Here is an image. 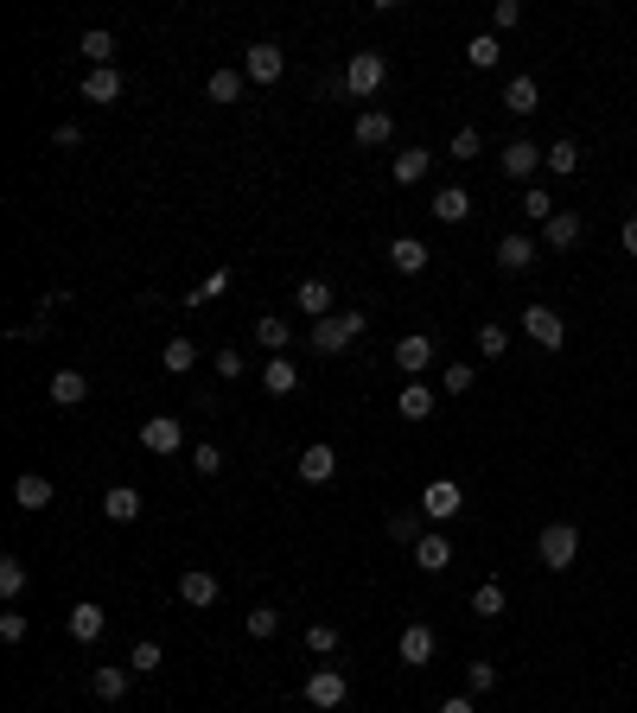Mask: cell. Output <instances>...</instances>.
Returning a JSON list of instances; mask_svg holds the SVG:
<instances>
[{
    "label": "cell",
    "instance_id": "5b68a950",
    "mask_svg": "<svg viewBox=\"0 0 637 713\" xmlns=\"http://www.w3.org/2000/svg\"><path fill=\"white\" fill-rule=\"evenodd\" d=\"M523 332L536 338L542 351H561V344H567V325H561L555 306H523Z\"/></svg>",
    "mask_w": 637,
    "mask_h": 713
},
{
    "label": "cell",
    "instance_id": "603a6c76",
    "mask_svg": "<svg viewBox=\"0 0 637 713\" xmlns=\"http://www.w3.org/2000/svg\"><path fill=\"white\" fill-rule=\"evenodd\" d=\"M64 624H71V637H77V643H96V637H102V624H109V612L83 599V605H71V618H64Z\"/></svg>",
    "mask_w": 637,
    "mask_h": 713
},
{
    "label": "cell",
    "instance_id": "3957f363",
    "mask_svg": "<svg viewBox=\"0 0 637 713\" xmlns=\"http://www.w3.org/2000/svg\"><path fill=\"white\" fill-rule=\"evenodd\" d=\"M364 312H332V319H319L313 325V351H325V357H338L344 351V344H357V338H364Z\"/></svg>",
    "mask_w": 637,
    "mask_h": 713
},
{
    "label": "cell",
    "instance_id": "9a60e30c",
    "mask_svg": "<svg viewBox=\"0 0 637 713\" xmlns=\"http://www.w3.org/2000/svg\"><path fill=\"white\" fill-rule=\"evenodd\" d=\"M128 663H102V669H90V694H96V701H122V694H128Z\"/></svg>",
    "mask_w": 637,
    "mask_h": 713
},
{
    "label": "cell",
    "instance_id": "11a10c76",
    "mask_svg": "<svg viewBox=\"0 0 637 713\" xmlns=\"http://www.w3.org/2000/svg\"><path fill=\"white\" fill-rule=\"evenodd\" d=\"M440 713H478V707H472V694H453V701H440Z\"/></svg>",
    "mask_w": 637,
    "mask_h": 713
},
{
    "label": "cell",
    "instance_id": "f5cc1de1",
    "mask_svg": "<svg viewBox=\"0 0 637 713\" xmlns=\"http://www.w3.org/2000/svg\"><path fill=\"white\" fill-rule=\"evenodd\" d=\"M217 376H223V382L243 376V351H217Z\"/></svg>",
    "mask_w": 637,
    "mask_h": 713
},
{
    "label": "cell",
    "instance_id": "bcb514c9",
    "mask_svg": "<svg viewBox=\"0 0 637 713\" xmlns=\"http://www.w3.org/2000/svg\"><path fill=\"white\" fill-rule=\"evenodd\" d=\"M217 293H230V268H217L204 287H192V293H185V306H204V300H217Z\"/></svg>",
    "mask_w": 637,
    "mask_h": 713
},
{
    "label": "cell",
    "instance_id": "6da1fadb",
    "mask_svg": "<svg viewBox=\"0 0 637 713\" xmlns=\"http://www.w3.org/2000/svg\"><path fill=\"white\" fill-rule=\"evenodd\" d=\"M536 554H542L548 573H567V567L580 561V529H574V523H548V529L536 535Z\"/></svg>",
    "mask_w": 637,
    "mask_h": 713
},
{
    "label": "cell",
    "instance_id": "277c9868",
    "mask_svg": "<svg viewBox=\"0 0 637 713\" xmlns=\"http://www.w3.org/2000/svg\"><path fill=\"white\" fill-rule=\"evenodd\" d=\"M459 510H466V491H459L453 478H434V484L421 491V516H427V523H453Z\"/></svg>",
    "mask_w": 637,
    "mask_h": 713
},
{
    "label": "cell",
    "instance_id": "d6986e66",
    "mask_svg": "<svg viewBox=\"0 0 637 713\" xmlns=\"http://www.w3.org/2000/svg\"><path fill=\"white\" fill-rule=\"evenodd\" d=\"M262 389H268V395H294V389H300V363H294V357H268V363H262Z\"/></svg>",
    "mask_w": 637,
    "mask_h": 713
},
{
    "label": "cell",
    "instance_id": "f1b7e54d",
    "mask_svg": "<svg viewBox=\"0 0 637 713\" xmlns=\"http://www.w3.org/2000/svg\"><path fill=\"white\" fill-rule=\"evenodd\" d=\"M13 503H20V510H45V503H51V478L26 472L20 484H13Z\"/></svg>",
    "mask_w": 637,
    "mask_h": 713
},
{
    "label": "cell",
    "instance_id": "ac0fdd59",
    "mask_svg": "<svg viewBox=\"0 0 637 713\" xmlns=\"http://www.w3.org/2000/svg\"><path fill=\"white\" fill-rule=\"evenodd\" d=\"M389 268H395V274H421V268H427V242H421V236H395V242H389Z\"/></svg>",
    "mask_w": 637,
    "mask_h": 713
},
{
    "label": "cell",
    "instance_id": "ab89813d",
    "mask_svg": "<svg viewBox=\"0 0 637 713\" xmlns=\"http://www.w3.org/2000/svg\"><path fill=\"white\" fill-rule=\"evenodd\" d=\"M243 631L249 637H274V631H281V612H274V605H255V612L243 618Z\"/></svg>",
    "mask_w": 637,
    "mask_h": 713
},
{
    "label": "cell",
    "instance_id": "d590c367",
    "mask_svg": "<svg viewBox=\"0 0 637 713\" xmlns=\"http://www.w3.org/2000/svg\"><path fill=\"white\" fill-rule=\"evenodd\" d=\"M466 64H472V71H491V64H497V32H478V39L466 45Z\"/></svg>",
    "mask_w": 637,
    "mask_h": 713
},
{
    "label": "cell",
    "instance_id": "cb8c5ba5",
    "mask_svg": "<svg viewBox=\"0 0 637 713\" xmlns=\"http://www.w3.org/2000/svg\"><path fill=\"white\" fill-rule=\"evenodd\" d=\"M504 109H510V115H536V109H542L536 77H510V83H504Z\"/></svg>",
    "mask_w": 637,
    "mask_h": 713
},
{
    "label": "cell",
    "instance_id": "44dd1931",
    "mask_svg": "<svg viewBox=\"0 0 637 713\" xmlns=\"http://www.w3.org/2000/svg\"><path fill=\"white\" fill-rule=\"evenodd\" d=\"M102 516H109V523H141V491H134V484H115V491L102 497Z\"/></svg>",
    "mask_w": 637,
    "mask_h": 713
},
{
    "label": "cell",
    "instance_id": "d4e9b609",
    "mask_svg": "<svg viewBox=\"0 0 637 713\" xmlns=\"http://www.w3.org/2000/svg\"><path fill=\"white\" fill-rule=\"evenodd\" d=\"M395 141V121L383 109H364L357 115V147H389Z\"/></svg>",
    "mask_w": 637,
    "mask_h": 713
},
{
    "label": "cell",
    "instance_id": "816d5d0a",
    "mask_svg": "<svg viewBox=\"0 0 637 713\" xmlns=\"http://www.w3.org/2000/svg\"><path fill=\"white\" fill-rule=\"evenodd\" d=\"M32 631V624H26V612H0V637H7V643H20Z\"/></svg>",
    "mask_w": 637,
    "mask_h": 713
},
{
    "label": "cell",
    "instance_id": "ba28073f",
    "mask_svg": "<svg viewBox=\"0 0 637 713\" xmlns=\"http://www.w3.org/2000/svg\"><path fill=\"white\" fill-rule=\"evenodd\" d=\"M427 211H434V223H466V217H472V191H466V185H440Z\"/></svg>",
    "mask_w": 637,
    "mask_h": 713
},
{
    "label": "cell",
    "instance_id": "9c48e42d",
    "mask_svg": "<svg viewBox=\"0 0 637 713\" xmlns=\"http://www.w3.org/2000/svg\"><path fill=\"white\" fill-rule=\"evenodd\" d=\"M179 599L192 605V612H204V605H217V573H204V567H185V573H179Z\"/></svg>",
    "mask_w": 637,
    "mask_h": 713
},
{
    "label": "cell",
    "instance_id": "7bdbcfd3",
    "mask_svg": "<svg viewBox=\"0 0 637 713\" xmlns=\"http://www.w3.org/2000/svg\"><path fill=\"white\" fill-rule=\"evenodd\" d=\"M504 351H510L504 325H478V357H504Z\"/></svg>",
    "mask_w": 637,
    "mask_h": 713
},
{
    "label": "cell",
    "instance_id": "484cf974",
    "mask_svg": "<svg viewBox=\"0 0 637 713\" xmlns=\"http://www.w3.org/2000/svg\"><path fill=\"white\" fill-rule=\"evenodd\" d=\"M395 414H402V421H427V414H434V389H427V382H408V389L395 395Z\"/></svg>",
    "mask_w": 637,
    "mask_h": 713
},
{
    "label": "cell",
    "instance_id": "d6a6232c",
    "mask_svg": "<svg viewBox=\"0 0 637 713\" xmlns=\"http://www.w3.org/2000/svg\"><path fill=\"white\" fill-rule=\"evenodd\" d=\"M160 363H166V376H185L198 363V351H192V338H172L166 351H160Z\"/></svg>",
    "mask_w": 637,
    "mask_h": 713
},
{
    "label": "cell",
    "instance_id": "30bf717a",
    "mask_svg": "<svg viewBox=\"0 0 637 713\" xmlns=\"http://www.w3.org/2000/svg\"><path fill=\"white\" fill-rule=\"evenodd\" d=\"M306 701L325 707V713L344 707V675H338V669H313V675H306Z\"/></svg>",
    "mask_w": 637,
    "mask_h": 713
},
{
    "label": "cell",
    "instance_id": "f35d334b",
    "mask_svg": "<svg viewBox=\"0 0 637 713\" xmlns=\"http://www.w3.org/2000/svg\"><path fill=\"white\" fill-rule=\"evenodd\" d=\"M255 338H262L268 351H287V338H294V332H287V319H274V312H268V319H255Z\"/></svg>",
    "mask_w": 637,
    "mask_h": 713
},
{
    "label": "cell",
    "instance_id": "1f68e13d",
    "mask_svg": "<svg viewBox=\"0 0 637 713\" xmlns=\"http://www.w3.org/2000/svg\"><path fill=\"white\" fill-rule=\"evenodd\" d=\"M389 542H395V548H415V542H421V516H415V510H395V516H389Z\"/></svg>",
    "mask_w": 637,
    "mask_h": 713
},
{
    "label": "cell",
    "instance_id": "8d00e7d4",
    "mask_svg": "<svg viewBox=\"0 0 637 713\" xmlns=\"http://www.w3.org/2000/svg\"><path fill=\"white\" fill-rule=\"evenodd\" d=\"M0 593H7V599L26 593V561H20V554H7V561H0Z\"/></svg>",
    "mask_w": 637,
    "mask_h": 713
},
{
    "label": "cell",
    "instance_id": "b9f144b4",
    "mask_svg": "<svg viewBox=\"0 0 637 713\" xmlns=\"http://www.w3.org/2000/svg\"><path fill=\"white\" fill-rule=\"evenodd\" d=\"M192 472H198V478H217V472H223V452H217L211 440H198V446H192Z\"/></svg>",
    "mask_w": 637,
    "mask_h": 713
},
{
    "label": "cell",
    "instance_id": "74e56055",
    "mask_svg": "<svg viewBox=\"0 0 637 713\" xmlns=\"http://www.w3.org/2000/svg\"><path fill=\"white\" fill-rule=\"evenodd\" d=\"M523 217H529V223H548V217H555V198H548L542 185H529V191H523Z\"/></svg>",
    "mask_w": 637,
    "mask_h": 713
},
{
    "label": "cell",
    "instance_id": "ffe728a7",
    "mask_svg": "<svg viewBox=\"0 0 637 713\" xmlns=\"http://www.w3.org/2000/svg\"><path fill=\"white\" fill-rule=\"evenodd\" d=\"M580 230H587V223H580V211H555V217L542 223V242H548V249H574Z\"/></svg>",
    "mask_w": 637,
    "mask_h": 713
},
{
    "label": "cell",
    "instance_id": "8992f818",
    "mask_svg": "<svg viewBox=\"0 0 637 713\" xmlns=\"http://www.w3.org/2000/svg\"><path fill=\"white\" fill-rule=\"evenodd\" d=\"M281 71H287V51H281V45H268V39H262V45H249V51H243V77H249V83H274Z\"/></svg>",
    "mask_w": 637,
    "mask_h": 713
},
{
    "label": "cell",
    "instance_id": "681fc988",
    "mask_svg": "<svg viewBox=\"0 0 637 713\" xmlns=\"http://www.w3.org/2000/svg\"><path fill=\"white\" fill-rule=\"evenodd\" d=\"M306 650H313V656H332V650H338V631H332V624H313V631H306Z\"/></svg>",
    "mask_w": 637,
    "mask_h": 713
},
{
    "label": "cell",
    "instance_id": "e575fe53",
    "mask_svg": "<svg viewBox=\"0 0 637 713\" xmlns=\"http://www.w3.org/2000/svg\"><path fill=\"white\" fill-rule=\"evenodd\" d=\"M472 612H478V618H504V586L485 580V586L472 593Z\"/></svg>",
    "mask_w": 637,
    "mask_h": 713
},
{
    "label": "cell",
    "instance_id": "7dc6e473",
    "mask_svg": "<svg viewBox=\"0 0 637 713\" xmlns=\"http://www.w3.org/2000/svg\"><path fill=\"white\" fill-rule=\"evenodd\" d=\"M466 688L472 694H491L497 688V663H466Z\"/></svg>",
    "mask_w": 637,
    "mask_h": 713
},
{
    "label": "cell",
    "instance_id": "836d02e7",
    "mask_svg": "<svg viewBox=\"0 0 637 713\" xmlns=\"http://www.w3.org/2000/svg\"><path fill=\"white\" fill-rule=\"evenodd\" d=\"M542 160H548V172H555V179H567V172H580V147H574V141H555Z\"/></svg>",
    "mask_w": 637,
    "mask_h": 713
},
{
    "label": "cell",
    "instance_id": "7402d4cb",
    "mask_svg": "<svg viewBox=\"0 0 637 713\" xmlns=\"http://www.w3.org/2000/svg\"><path fill=\"white\" fill-rule=\"evenodd\" d=\"M415 567L421 573H446V567H453V542H446V535H421V542H415Z\"/></svg>",
    "mask_w": 637,
    "mask_h": 713
},
{
    "label": "cell",
    "instance_id": "4fadbf2b",
    "mask_svg": "<svg viewBox=\"0 0 637 713\" xmlns=\"http://www.w3.org/2000/svg\"><path fill=\"white\" fill-rule=\"evenodd\" d=\"M427 363H434V338H402V344H395V370H402V376H427Z\"/></svg>",
    "mask_w": 637,
    "mask_h": 713
},
{
    "label": "cell",
    "instance_id": "4dcf8cb0",
    "mask_svg": "<svg viewBox=\"0 0 637 713\" xmlns=\"http://www.w3.org/2000/svg\"><path fill=\"white\" fill-rule=\"evenodd\" d=\"M83 58H90V71H109V58H115V32H83Z\"/></svg>",
    "mask_w": 637,
    "mask_h": 713
},
{
    "label": "cell",
    "instance_id": "7c38bea8",
    "mask_svg": "<svg viewBox=\"0 0 637 713\" xmlns=\"http://www.w3.org/2000/svg\"><path fill=\"white\" fill-rule=\"evenodd\" d=\"M497 268H504V274H523V268H536V242H529V236H497Z\"/></svg>",
    "mask_w": 637,
    "mask_h": 713
},
{
    "label": "cell",
    "instance_id": "c3c4849f",
    "mask_svg": "<svg viewBox=\"0 0 637 713\" xmlns=\"http://www.w3.org/2000/svg\"><path fill=\"white\" fill-rule=\"evenodd\" d=\"M440 389H446V395H466V389H472V363H446Z\"/></svg>",
    "mask_w": 637,
    "mask_h": 713
},
{
    "label": "cell",
    "instance_id": "5bb4252c",
    "mask_svg": "<svg viewBox=\"0 0 637 713\" xmlns=\"http://www.w3.org/2000/svg\"><path fill=\"white\" fill-rule=\"evenodd\" d=\"M332 472H338V452L325 446V440H313V446L300 452V478L306 484H332Z\"/></svg>",
    "mask_w": 637,
    "mask_h": 713
},
{
    "label": "cell",
    "instance_id": "db71d44e",
    "mask_svg": "<svg viewBox=\"0 0 637 713\" xmlns=\"http://www.w3.org/2000/svg\"><path fill=\"white\" fill-rule=\"evenodd\" d=\"M618 242H625V255H637V204H631V217H625V230H618Z\"/></svg>",
    "mask_w": 637,
    "mask_h": 713
},
{
    "label": "cell",
    "instance_id": "ee69618b",
    "mask_svg": "<svg viewBox=\"0 0 637 713\" xmlns=\"http://www.w3.org/2000/svg\"><path fill=\"white\" fill-rule=\"evenodd\" d=\"M160 663H166V650H160V643H134V656H128V669H134V675H153Z\"/></svg>",
    "mask_w": 637,
    "mask_h": 713
},
{
    "label": "cell",
    "instance_id": "2e32d148",
    "mask_svg": "<svg viewBox=\"0 0 637 713\" xmlns=\"http://www.w3.org/2000/svg\"><path fill=\"white\" fill-rule=\"evenodd\" d=\"M294 312H306V319H332V287H325V281H300L294 287Z\"/></svg>",
    "mask_w": 637,
    "mask_h": 713
},
{
    "label": "cell",
    "instance_id": "f907efd6",
    "mask_svg": "<svg viewBox=\"0 0 637 713\" xmlns=\"http://www.w3.org/2000/svg\"><path fill=\"white\" fill-rule=\"evenodd\" d=\"M516 20H523V7H516V0H497V7H491V26H497V32H510Z\"/></svg>",
    "mask_w": 637,
    "mask_h": 713
},
{
    "label": "cell",
    "instance_id": "7a4b0ae2",
    "mask_svg": "<svg viewBox=\"0 0 637 713\" xmlns=\"http://www.w3.org/2000/svg\"><path fill=\"white\" fill-rule=\"evenodd\" d=\"M383 77H389L383 51H351V58H344V96H376Z\"/></svg>",
    "mask_w": 637,
    "mask_h": 713
},
{
    "label": "cell",
    "instance_id": "8fae6325",
    "mask_svg": "<svg viewBox=\"0 0 637 713\" xmlns=\"http://www.w3.org/2000/svg\"><path fill=\"white\" fill-rule=\"evenodd\" d=\"M395 656H402L408 669H427V663H434V631H427V624H408L402 643H395Z\"/></svg>",
    "mask_w": 637,
    "mask_h": 713
},
{
    "label": "cell",
    "instance_id": "83f0119b",
    "mask_svg": "<svg viewBox=\"0 0 637 713\" xmlns=\"http://www.w3.org/2000/svg\"><path fill=\"white\" fill-rule=\"evenodd\" d=\"M427 166H434V153H427V147H402V153H395V185H421Z\"/></svg>",
    "mask_w": 637,
    "mask_h": 713
},
{
    "label": "cell",
    "instance_id": "f546056e",
    "mask_svg": "<svg viewBox=\"0 0 637 713\" xmlns=\"http://www.w3.org/2000/svg\"><path fill=\"white\" fill-rule=\"evenodd\" d=\"M115 96H122V77H115V71H90V77H83V102H102V109H109Z\"/></svg>",
    "mask_w": 637,
    "mask_h": 713
},
{
    "label": "cell",
    "instance_id": "52a82bcc",
    "mask_svg": "<svg viewBox=\"0 0 637 713\" xmlns=\"http://www.w3.org/2000/svg\"><path fill=\"white\" fill-rule=\"evenodd\" d=\"M141 446L166 459V452H179V446H185V427L172 421V414H147V421H141Z\"/></svg>",
    "mask_w": 637,
    "mask_h": 713
},
{
    "label": "cell",
    "instance_id": "4316f807",
    "mask_svg": "<svg viewBox=\"0 0 637 713\" xmlns=\"http://www.w3.org/2000/svg\"><path fill=\"white\" fill-rule=\"evenodd\" d=\"M542 153L548 147H536V141H510L504 147V172H510V179H529V172L542 166Z\"/></svg>",
    "mask_w": 637,
    "mask_h": 713
},
{
    "label": "cell",
    "instance_id": "e0dca14e",
    "mask_svg": "<svg viewBox=\"0 0 637 713\" xmlns=\"http://www.w3.org/2000/svg\"><path fill=\"white\" fill-rule=\"evenodd\" d=\"M51 402H58V408H83V402H90V376H83V370H58V376H51Z\"/></svg>",
    "mask_w": 637,
    "mask_h": 713
},
{
    "label": "cell",
    "instance_id": "f6af8a7d",
    "mask_svg": "<svg viewBox=\"0 0 637 713\" xmlns=\"http://www.w3.org/2000/svg\"><path fill=\"white\" fill-rule=\"evenodd\" d=\"M478 147H485V141H478V128H459V134H453V147H446V160L466 166V160H478Z\"/></svg>",
    "mask_w": 637,
    "mask_h": 713
},
{
    "label": "cell",
    "instance_id": "60d3db41",
    "mask_svg": "<svg viewBox=\"0 0 637 713\" xmlns=\"http://www.w3.org/2000/svg\"><path fill=\"white\" fill-rule=\"evenodd\" d=\"M204 90H211V102H236V96H243V71H217Z\"/></svg>",
    "mask_w": 637,
    "mask_h": 713
}]
</instances>
